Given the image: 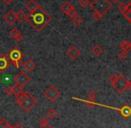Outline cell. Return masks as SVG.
<instances>
[{
  "instance_id": "1",
  "label": "cell",
  "mask_w": 131,
  "mask_h": 128,
  "mask_svg": "<svg viewBox=\"0 0 131 128\" xmlns=\"http://www.w3.org/2000/svg\"><path fill=\"white\" fill-rule=\"evenodd\" d=\"M52 20V16H50L41 6H38L34 12L27 14L26 21L29 23L36 31L40 32L44 30Z\"/></svg>"
},
{
  "instance_id": "2",
  "label": "cell",
  "mask_w": 131,
  "mask_h": 128,
  "mask_svg": "<svg viewBox=\"0 0 131 128\" xmlns=\"http://www.w3.org/2000/svg\"><path fill=\"white\" fill-rule=\"evenodd\" d=\"M109 81L112 86L119 94H122L126 90H131V81L121 74L112 75L109 78Z\"/></svg>"
},
{
  "instance_id": "3",
  "label": "cell",
  "mask_w": 131,
  "mask_h": 128,
  "mask_svg": "<svg viewBox=\"0 0 131 128\" xmlns=\"http://www.w3.org/2000/svg\"><path fill=\"white\" fill-rule=\"evenodd\" d=\"M90 7L93 9L95 13L103 16L112 7V3L109 0H94L90 4Z\"/></svg>"
},
{
  "instance_id": "4",
  "label": "cell",
  "mask_w": 131,
  "mask_h": 128,
  "mask_svg": "<svg viewBox=\"0 0 131 128\" xmlns=\"http://www.w3.org/2000/svg\"><path fill=\"white\" fill-rule=\"evenodd\" d=\"M7 57L10 60V62L15 66L16 68H19L21 66L23 58L24 57V53L17 47H14L11 49L7 54Z\"/></svg>"
},
{
  "instance_id": "5",
  "label": "cell",
  "mask_w": 131,
  "mask_h": 128,
  "mask_svg": "<svg viewBox=\"0 0 131 128\" xmlns=\"http://www.w3.org/2000/svg\"><path fill=\"white\" fill-rule=\"evenodd\" d=\"M44 96L51 102H54L61 96V92L53 85L49 86L44 92Z\"/></svg>"
},
{
  "instance_id": "6",
  "label": "cell",
  "mask_w": 131,
  "mask_h": 128,
  "mask_svg": "<svg viewBox=\"0 0 131 128\" xmlns=\"http://www.w3.org/2000/svg\"><path fill=\"white\" fill-rule=\"evenodd\" d=\"M37 103H38L37 99L34 97V96L31 95V94L29 93V96L24 99V101H23L20 106H21V107L23 108V111H25V112H29V111L37 105Z\"/></svg>"
},
{
  "instance_id": "7",
  "label": "cell",
  "mask_w": 131,
  "mask_h": 128,
  "mask_svg": "<svg viewBox=\"0 0 131 128\" xmlns=\"http://www.w3.org/2000/svg\"><path fill=\"white\" fill-rule=\"evenodd\" d=\"M14 81L15 83V84L19 85L20 87L23 88V87L27 86L28 83L30 81V77L25 72L21 71L15 75V77L14 78Z\"/></svg>"
},
{
  "instance_id": "8",
  "label": "cell",
  "mask_w": 131,
  "mask_h": 128,
  "mask_svg": "<svg viewBox=\"0 0 131 128\" xmlns=\"http://www.w3.org/2000/svg\"><path fill=\"white\" fill-rule=\"evenodd\" d=\"M3 19L8 25H14L16 20V13L14 10H8L3 16Z\"/></svg>"
},
{
  "instance_id": "9",
  "label": "cell",
  "mask_w": 131,
  "mask_h": 128,
  "mask_svg": "<svg viewBox=\"0 0 131 128\" xmlns=\"http://www.w3.org/2000/svg\"><path fill=\"white\" fill-rule=\"evenodd\" d=\"M80 55V50L79 49V48H77L76 46H71L69 49L67 50V56L72 60H75L79 57Z\"/></svg>"
},
{
  "instance_id": "10",
  "label": "cell",
  "mask_w": 131,
  "mask_h": 128,
  "mask_svg": "<svg viewBox=\"0 0 131 128\" xmlns=\"http://www.w3.org/2000/svg\"><path fill=\"white\" fill-rule=\"evenodd\" d=\"M9 65H10V62H9L7 56L1 54L0 55V73H4L9 67Z\"/></svg>"
},
{
  "instance_id": "11",
  "label": "cell",
  "mask_w": 131,
  "mask_h": 128,
  "mask_svg": "<svg viewBox=\"0 0 131 128\" xmlns=\"http://www.w3.org/2000/svg\"><path fill=\"white\" fill-rule=\"evenodd\" d=\"M10 36L15 40L16 42H21L23 40V36L21 35V31L17 28H13L10 31Z\"/></svg>"
},
{
  "instance_id": "12",
  "label": "cell",
  "mask_w": 131,
  "mask_h": 128,
  "mask_svg": "<svg viewBox=\"0 0 131 128\" xmlns=\"http://www.w3.org/2000/svg\"><path fill=\"white\" fill-rule=\"evenodd\" d=\"M23 68H24L25 71L30 73V72H32L33 70L36 68V63H35L33 60H31V59H27V60L23 64Z\"/></svg>"
},
{
  "instance_id": "13",
  "label": "cell",
  "mask_w": 131,
  "mask_h": 128,
  "mask_svg": "<svg viewBox=\"0 0 131 128\" xmlns=\"http://www.w3.org/2000/svg\"><path fill=\"white\" fill-rule=\"evenodd\" d=\"M38 6H39V5H38V4L37 3L35 0H29V1L25 4V8L29 11V13L34 12Z\"/></svg>"
},
{
  "instance_id": "14",
  "label": "cell",
  "mask_w": 131,
  "mask_h": 128,
  "mask_svg": "<svg viewBox=\"0 0 131 128\" xmlns=\"http://www.w3.org/2000/svg\"><path fill=\"white\" fill-rule=\"evenodd\" d=\"M119 111H121V114L122 115V116L125 118H128L131 116V107L128 105L123 106V107L119 109Z\"/></svg>"
},
{
  "instance_id": "15",
  "label": "cell",
  "mask_w": 131,
  "mask_h": 128,
  "mask_svg": "<svg viewBox=\"0 0 131 128\" xmlns=\"http://www.w3.org/2000/svg\"><path fill=\"white\" fill-rule=\"evenodd\" d=\"M91 53L93 54L94 57H100L101 55L103 54V49L100 45H95L93 47V49H91Z\"/></svg>"
},
{
  "instance_id": "16",
  "label": "cell",
  "mask_w": 131,
  "mask_h": 128,
  "mask_svg": "<svg viewBox=\"0 0 131 128\" xmlns=\"http://www.w3.org/2000/svg\"><path fill=\"white\" fill-rule=\"evenodd\" d=\"M73 7L74 6L71 5V3H70V2H64V3L61 5V11H62V13H64L65 14H67L68 12H69L70 10H71Z\"/></svg>"
},
{
  "instance_id": "17",
  "label": "cell",
  "mask_w": 131,
  "mask_h": 128,
  "mask_svg": "<svg viewBox=\"0 0 131 128\" xmlns=\"http://www.w3.org/2000/svg\"><path fill=\"white\" fill-rule=\"evenodd\" d=\"M26 18H27V14L23 9L19 10L17 13H16V20L19 22H23V21H26Z\"/></svg>"
},
{
  "instance_id": "18",
  "label": "cell",
  "mask_w": 131,
  "mask_h": 128,
  "mask_svg": "<svg viewBox=\"0 0 131 128\" xmlns=\"http://www.w3.org/2000/svg\"><path fill=\"white\" fill-rule=\"evenodd\" d=\"M119 48L121 49V50L123 51H131V41H128V40H125L122 43L119 45Z\"/></svg>"
},
{
  "instance_id": "19",
  "label": "cell",
  "mask_w": 131,
  "mask_h": 128,
  "mask_svg": "<svg viewBox=\"0 0 131 128\" xmlns=\"http://www.w3.org/2000/svg\"><path fill=\"white\" fill-rule=\"evenodd\" d=\"M71 23L76 26V27H79V26H80L83 23V19L79 15V14L75 15L74 17L71 18Z\"/></svg>"
},
{
  "instance_id": "20",
  "label": "cell",
  "mask_w": 131,
  "mask_h": 128,
  "mask_svg": "<svg viewBox=\"0 0 131 128\" xmlns=\"http://www.w3.org/2000/svg\"><path fill=\"white\" fill-rule=\"evenodd\" d=\"M46 115H47V117H48L53 120V119H54V118H56L58 113H57V111L55 110L54 108H50L48 111H47Z\"/></svg>"
},
{
  "instance_id": "21",
  "label": "cell",
  "mask_w": 131,
  "mask_h": 128,
  "mask_svg": "<svg viewBox=\"0 0 131 128\" xmlns=\"http://www.w3.org/2000/svg\"><path fill=\"white\" fill-rule=\"evenodd\" d=\"M88 100H95V98L97 97V93L95 90H90L88 92Z\"/></svg>"
},
{
  "instance_id": "22",
  "label": "cell",
  "mask_w": 131,
  "mask_h": 128,
  "mask_svg": "<svg viewBox=\"0 0 131 128\" xmlns=\"http://www.w3.org/2000/svg\"><path fill=\"white\" fill-rule=\"evenodd\" d=\"M0 128H14V127L5 119H1V121H0Z\"/></svg>"
},
{
  "instance_id": "23",
  "label": "cell",
  "mask_w": 131,
  "mask_h": 128,
  "mask_svg": "<svg viewBox=\"0 0 131 128\" xmlns=\"http://www.w3.org/2000/svg\"><path fill=\"white\" fill-rule=\"evenodd\" d=\"M128 52L127 51H121V53L118 55V57H119V60H121V61H125L127 58H128Z\"/></svg>"
},
{
  "instance_id": "24",
  "label": "cell",
  "mask_w": 131,
  "mask_h": 128,
  "mask_svg": "<svg viewBox=\"0 0 131 128\" xmlns=\"http://www.w3.org/2000/svg\"><path fill=\"white\" fill-rule=\"evenodd\" d=\"M79 4L81 7H83V8H86V7H88L90 5L89 0H79Z\"/></svg>"
},
{
  "instance_id": "25",
  "label": "cell",
  "mask_w": 131,
  "mask_h": 128,
  "mask_svg": "<svg viewBox=\"0 0 131 128\" xmlns=\"http://www.w3.org/2000/svg\"><path fill=\"white\" fill-rule=\"evenodd\" d=\"M78 14V11H77V9H75L74 7H73L71 10H70L69 12H68V14H66V15H68L70 18H72V17H74L75 15H77Z\"/></svg>"
},
{
  "instance_id": "26",
  "label": "cell",
  "mask_w": 131,
  "mask_h": 128,
  "mask_svg": "<svg viewBox=\"0 0 131 128\" xmlns=\"http://www.w3.org/2000/svg\"><path fill=\"white\" fill-rule=\"evenodd\" d=\"M12 88H13V90H14V95H16V94H18L19 92H21V90H21V87H20L19 85H17V84L13 86Z\"/></svg>"
},
{
  "instance_id": "27",
  "label": "cell",
  "mask_w": 131,
  "mask_h": 128,
  "mask_svg": "<svg viewBox=\"0 0 131 128\" xmlns=\"http://www.w3.org/2000/svg\"><path fill=\"white\" fill-rule=\"evenodd\" d=\"M38 123H39V125H47V124H49V121L46 116H42V117H40Z\"/></svg>"
},
{
  "instance_id": "28",
  "label": "cell",
  "mask_w": 131,
  "mask_h": 128,
  "mask_svg": "<svg viewBox=\"0 0 131 128\" xmlns=\"http://www.w3.org/2000/svg\"><path fill=\"white\" fill-rule=\"evenodd\" d=\"M5 93L6 94L7 96H12V95H14V90H13L12 87H10V86L6 87V88H5Z\"/></svg>"
},
{
  "instance_id": "29",
  "label": "cell",
  "mask_w": 131,
  "mask_h": 128,
  "mask_svg": "<svg viewBox=\"0 0 131 128\" xmlns=\"http://www.w3.org/2000/svg\"><path fill=\"white\" fill-rule=\"evenodd\" d=\"M118 10L121 13H123L125 10H126V4L123 3V2H121V3L119 4V5H118Z\"/></svg>"
},
{
  "instance_id": "30",
  "label": "cell",
  "mask_w": 131,
  "mask_h": 128,
  "mask_svg": "<svg viewBox=\"0 0 131 128\" xmlns=\"http://www.w3.org/2000/svg\"><path fill=\"white\" fill-rule=\"evenodd\" d=\"M85 104H86V107H89V108H92V107H95V104H96V103H95L94 100H88H88L85 101Z\"/></svg>"
},
{
  "instance_id": "31",
  "label": "cell",
  "mask_w": 131,
  "mask_h": 128,
  "mask_svg": "<svg viewBox=\"0 0 131 128\" xmlns=\"http://www.w3.org/2000/svg\"><path fill=\"white\" fill-rule=\"evenodd\" d=\"M122 14L125 16V18H126L127 20L128 21V23H131V11L130 12H124V13H122Z\"/></svg>"
},
{
  "instance_id": "32",
  "label": "cell",
  "mask_w": 131,
  "mask_h": 128,
  "mask_svg": "<svg viewBox=\"0 0 131 128\" xmlns=\"http://www.w3.org/2000/svg\"><path fill=\"white\" fill-rule=\"evenodd\" d=\"M102 17H103V16H101L99 14H96V13L94 12V14H93V18H94V20H95V21H99V20H100Z\"/></svg>"
},
{
  "instance_id": "33",
  "label": "cell",
  "mask_w": 131,
  "mask_h": 128,
  "mask_svg": "<svg viewBox=\"0 0 131 128\" xmlns=\"http://www.w3.org/2000/svg\"><path fill=\"white\" fill-rule=\"evenodd\" d=\"M130 12L131 11V2H129V3H128V4H126V10L124 11V12ZM123 12V13H124Z\"/></svg>"
},
{
  "instance_id": "34",
  "label": "cell",
  "mask_w": 131,
  "mask_h": 128,
  "mask_svg": "<svg viewBox=\"0 0 131 128\" xmlns=\"http://www.w3.org/2000/svg\"><path fill=\"white\" fill-rule=\"evenodd\" d=\"M3 1V3L5 4V5H11V4H13L14 3V0H2Z\"/></svg>"
},
{
  "instance_id": "35",
  "label": "cell",
  "mask_w": 131,
  "mask_h": 128,
  "mask_svg": "<svg viewBox=\"0 0 131 128\" xmlns=\"http://www.w3.org/2000/svg\"><path fill=\"white\" fill-rule=\"evenodd\" d=\"M14 128H23V125H21V123H20V122H18L17 124H16L15 125H14V126H13Z\"/></svg>"
},
{
  "instance_id": "36",
  "label": "cell",
  "mask_w": 131,
  "mask_h": 128,
  "mask_svg": "<svg viewBox=\"0 0 131 128\" xmlns=\"http://www.w3.org/2000/svg\"><path fill=\"white\" fill-rule=\"evenodd\" d=\"M39 128H52L49 124H47V125H39Z\"/></svg>"
},
{
  "instance_id": "37",
  "label": "cell",
  "mask_w": 131,
  "mask_h": 128,
  "mask_svg": "<svg viewBox=\"0 0 131 128\" xmlns=\"http://www.w3.org/2000/svg\"><path fill=\"white\" fill-rule=\"evenodd\" d=\"M112 2L114 4H117V3H119V2H121V0H112Z\"/></svg>"
},
{
  "instance_id": "38",
  "label": "cell",
  "mask_w": 131,
  "mask_h": 128,
  "mask_svg": "<svg viewBox=\"0 0 131 128\" xmlns=\"http://www.w3.org/2000/svg\"><path fill=\"white\" fill-rule=\"evenodd\" d=\"M1 119H2V118H1V117H0V121H1Z\"/></svg>"
}]
</instances>
